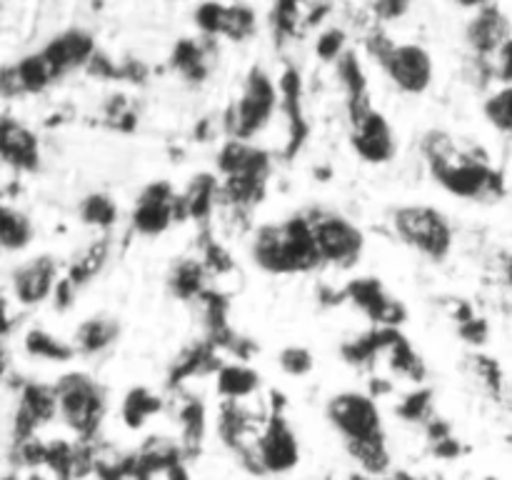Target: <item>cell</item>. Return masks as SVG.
<instances>
[{"label":"cell","instance_id":"obj_1","mask_svg":"<svg viewBox=\"0 0 512 480\" xmlns=\"http://www.w3.org/2000/svg\"><path fill=\"white\" fill-rule=\"evenodd\" d=\"M255 263L270 273H298L320 263L315 245L313 223L305 218H293L283 225H265L253 245Z\"/></svg>","mask_w":512,"mask_h":480},{"label":"cell","instance_id":"obj_2","mask_svg":"<svg viewBox=\"0 0 512 480\" xmlns=\"http://www.w3.org/2000/svg\"><path fill=\"white\" fill-rule=\"evenodd\" d=\"M55 395H58V410L65 423L80 435H90L98 428L103 418V390L88 375L70 373L55 383Z\"/></svg>","mask_w":512,"mask_h":480},{"label":"cell","instance_id":"obj_3","mask_svg":"<svg viewBox=\"0 0 512 480\" xmlns=\"http://www.w3.org/2000/svg\"><path fill=\"white\" fill-rule=\"evenodd\" d=\"M275 103H278V90H275L273 80L260 68L250 70L243 95H240L238 105L230 110V128H233L235 140H248L250 135L258 133L273 115Z\"/></svg>","mask_w":512,"mask_h":480},{"label":"cell","instance_id":"obj_4","mask_svg":"<svg viewBox=\"0 0 512 480\" xmlns=\"http://www.w3.org/2000/svg\"><path fill=\"white\" fill-rule=\"evenodd\" d=\"M395 228L403 235L405 243H410L420 253L430 255V258H445L450 243H453V235H450L443 215L433 208H425V205L398 210L395 213Z\"/></svg>","mask_w":512,"mask_h":480},{"label":"cell","instance_id":"obj_5","mask_svg":"<svg viewBox=\"0 0 512 480\" xmlns=\"http://www.w3.org/2000/svg\"><path fill=\"white\" fill-rule=\"evenodd\" d=\"M328 418L340 433L350 440H370L383 438L380 428V413L375 408L373 398L360 393L335 395L328 405Z\"/></svg>","mask_w":512,"mask_h":480},{"label":"cell","instance_id":"obj_6","mask_svg":"<svg viewBox=\"0 0 512 480\" xmlns=\"http://www.w3.org/2000/svg\"><path fill=\"white\" fill-rule=\"evenodd\" d=\"M350 113H353V145L365 160L370 163H385L395 155L393 133H390L388 123L378 110L370 108L365 103V95L353 98L350 103Z\"/></svg>","mask_w":512,"mask_h":480},{"label":"cell","instance_id":"obj_7","mask_svg":"<svg viewBox=\"0 0 512 480\" xmlns=\"http://www.w3.org/2000/svg\"><path fill=\"white\" fill-rule=\"evenodd\" d=\"M313 223L315 245L323 260L338 265H353L363 253V233L338 215H318Z\"/></svg>","mask_w":512,"mask_h":480},{"label":"cell","instance_id":"obj_8","mask_svg":"<svg viewBox=\"0 0 512 480\" xmlns=\"http://www.w3.org/2000/svg\"><path fill=\"white\" fill-rule=\"evenodd\" d=\"M383 68L405 93H423L433 78V63L430 55L420 45H395L383 60Z\"/></svg>","mask_w":512,"mask_h":480},{"label":"cell","instance_id":"obj_9","mask_svg":"<svg viewBox=\"0 0 512 480\" xmlns=\"http://www.w3.org/2000/svg\"><path fill=\"white\" fill-rule=\"evenodd\" d=\"M43 58L53 68L55 78L78 68V65H88L95 58L93 35L85 33V30H65L45 45Z\"/></svg>","mask_w":512,"mask_h":480},{"label":"cell","instance_id":"obj_10","mask_svg":"<svg viewBox=\"0 0 512 480\" xmlns=\"http://www.w3.org/2000/svg\"><path fill=\"white\" fill-rule=\"evenodd\" d=\"M255 455H258V463L265 470H273V473L290 470L298 463V440H295L293 430L283 423V418L273 415L268 430L260 438Z\"/></svg>","mask_w":512,"mask_h":480},{"label":"cell","instance_id":"obj_11","mask_svg":"<svg viewBox=\"0 0 512 480\" xmlns=\"http://www.w3.org/2000/svg\"><path fill=\"white\" fill-rule=\"evenodd\" d=\"M468 40L480 58L495 55L510 40V20L498 5H485L468 25Z\"/></svg>","mask_w":512,"mask_h":480},{"label":"cell","instance_id":"obj_12","mask_svg":"<svg viewBox=\"0 0 512 480\" xmlns=\"http://www.w3.org/2000/svg\"><path fill=\"white\" fill-rule=\"evenodd\" d=\"M55 273H58V265H55L50 255L33 258L25 265H20V268H15L13 290L20 303L33 305L48 298L50 290L55 288Z\"/></svg>","mask_w":512,"mask_h":480},{"label":"cell","instance_id":"obj_13","mask_svg":"<svg viewBox=\"0 0 512 480\" xmlns=\"http://www.w3.org/2000/svg\"><path fill=\"white\" fill-rule=\"evenodd\" d=\"M0 153L13 168L33 170L38 165V140L13 118H5L0 125Z\"/></svg>","mask_w":512,"mask_h":480},{"label":"cell","instance_id":"obj_14","mask_svg":"<svg viewBox=\"0 0 512 480\" xmlns=\"http://www.w3.org/2000/svg\"><path fill=\"white\" fill-rule=\"evenodd\" d=\"M218 165L228 178H235V175H258V178H263L265 170H268V155L248 145L245 140H230L223 153L218 155Z\"/></svg>","mask_w":512,"mask_h":480},{"label":"cell","instance_id":"obj_15","mask_svg":"<svg viewBox=\"0 0 512 480\" xmlns=\"http://www.w3.org/2000/svg\"><path fill=\"white\" fill-rule=\"evenodd\" d=\"M260 388V378L255 370L245 365H225L218 373V393L228 400L248 398Z\"/></svg>","mask_w":512,"mask_h":480},{"label":"cell","instance_id":"obj_16","mask_svg":"<svg viewBox=\"0 0 512 480\" xmlns=\"http://www.w3.org/2000/svg\"><path fill=\"white\" fill-rule=\"evenodd\" d=\"M18 410L28 415L35 425L48 423L55 413H60L55 388H45V385H25L23 400H20Z\"/></svg>","mask_w":512,"mask_h":480},{"label":"cell","instance_id":"obj_17","mask_svg":"<svg viewBox=\"0 0 512 480\" xmlns=\"http://www.w3.org/2000/svg\"><path fill=\"white\" fill-rule=\"evenodd\" d=\"M120 333V325L110 318H90L85 320L83 325L75 333V340H78V350L83 353H98V350L108 348Z\"/></svg>","mask_w":512,"mask_h":480},{"label":"cell","instance_id":"obj_18","mask_svg":"<svg viewBox=\"0 0 512 480\" xmlns=\"http://www.w3.org/2000/svg\"><path fill=\"white\" fill-rule=\"evenodd\" d=\"M15 78H18L20 93H38L43 90L50 80L55 78L53 68L48 65V60L43 58V53L28 55V58L20 60L18 65H13Z\"/></svg>","mask_w":512,"mask_h":480},{"label":"cell","instance_id":"obj_19","mask_svg":"<svg viewBox=\"0 0 512 480\" xmlns=\"http://www.w3.org/2000/svg\"><path fill=\"white\" fill-rule=\"evenodd\" d=\"M30 238H33V223L28 220V215L5 205L3 215H0V243H3V248L20 250L30 243Z\"/></svg>","mask_w":512,"mask_h":480},{"label":"cell","instance_id":"obj_20","mask_svg":"<svg viewBox=\"0 0 512 480\" xmlns=\"http://www.w3.org/2000/svg\"><path fill=\"white\" fill-rule=\"evenodd\" d=\"M25 350H28L30 355H35V358L60 360V363H65V360H70L75 355V348H70L63 340L53 338V335L45 333V330H30V333L25 335Z\"/></svg>","mask_w":512,"mask_h":480},{"label":"cell","instance_id":"obj_21","mask_svg":"<svg viewBox=\"0 0 512 480\" xmlns=\"http://www.w3.org/2000/svg\"><path fill=\"white\" fill-rule=\"evenodd\" d=\"M163 408L160 398L150 395L145 388H135L133 393H128L123 403V418L130 428H140L145 423V418Z\"/></svg>","mask_w":512,"mask_h":480},{"label":"cell","instance_id":"obj_22","mask_svg":"<svg viewBox=\"0 0 512 480\" xmlns=\"http://www.w3.org/2000/svg\"><path fill=\"white\" fill-rule=\"evenodd\" d=\"M348 450L355 455L358 463H363L365 470H370V473H383V470L388 468V453H385L383 438L350 440Z\"/></svg>","mask_w":512,"mask_h":480},{"label":"cell","instance_id":"obj_23","mask_svg":"<svg viewBox=\"0 0 512 480\" xmlns=\"http://www.w3.org/2000/svg\"><path fill=\"white\" fill-rule=\"evenodd\" d=\"M173 65L190 80L205 78V55L203 48L193 40H180L173 53Z\"/></svg>","mask_w":512,"mask_h":480},{"label":"cell","instance_id":"obj_24","mask_svg":"<svg viewBox=\"0 0 512 480\" xmlns=\"http://www.w3.org/2000/svg\"><path fill=\"white\" fill-rule=\"evenodd\" d=\"M170 285L180 298H195L203 288V265L195 263V260H183L170 275Z\"/></svg>","mask_w":512,"mask_h":480},{"label":"cell","instance_id":"obj_25","mask_svg":"<svg viewBox=\"0 0 512 480\" xmlns=\"http://www.w3.org/2000/svg\"><path fill=\"white\" fill-rule=\"evenodd\" d=\"M80 215L85 218V223L108 228V225H113L115 218H118V208H115V203L108 195H90V198L83 200Z\"/></svg>","mask_w":512,"mask_h":480},{"label":"cell","instance_id":"obj_26","mask_svg":"<svg viewBox=\"0 0 512 480\" xmlns=\"http://www.w3.org/2000/svg\"><path fill=\"white\" fill-rule=\"evenodd\" d=\"M255 30V13L248 5H230L225 8V23L223 33L233 40H243L253 35Z\"/></svg>","mask_w":512,"mask_h":480},{"label":"cell","instance_id":"obj_27","mask_svg":"<svg viewBox=\"0 0 512 480\" xmlns=\"http://www.w3.org/2000/svg\"><path fill=\"white\" fill-rule=\"evenodd\" d=\"M485 115H488V120L495 128L512 133V85H505L500 93H495L485 103Z\"/></svg>","mask_w":512,"mask_h":480},{"label":"cell","instance_id":"obj_28","mask_svg":"<svg viewBox=\"0 0 512 480\" xmlns=\"http://www.w3.org/2000/svg\"><path fill=\"white\" fill-rule=\"evenodd\" d=\"M103 260H105V243L93 245V248L83 255V260H78V263L73 265V270H70V283L80 285L88 278H93V275L100 270V265H103Z\"/></svg>","mask_w":512,"mask_h":480},{"label":"cell","instance_id":"obj_29","mask_svg":"<svg viewBox=\"0 0 512 480\" xmlns=\"http://www.w3.org/2000/svg\"><path fill=\"white\" fill-rule=\"evenodd\" d=\"M278 360H280V368L290 375H305L310 373V368H313V355H310L305 348H298V345L285 348Z\"/></svg>","mask_w":512,"mask_h":480},{"label":"cell","instance_id":"obj_30","mask_svg":"<svg viewBox=\"0 0 512 480\" xmlns=\"http://www.w3.org/2000/svg\"><path fill=\"white\" fill-rule=\"evenodd\" d=\"M195 20H198V25H200V28H203L208 35L223 33L225 5H215V3L200 5V8L195 10Z\"/></svg>","mask_w":512,"mask_h":480},{"label":"cell","instance_id":"obj_31","mask_svg":"<svg viewBox=\"0 0 512 480\" xmlns=\"http://www.w3.org/2000/svg\"><path fill=\"white\" fill-rule=\"evenodd\" d=\"M430 408V393L428 390H418V393L408 395L403 405H398V413L408 420H423Z\"/></svg>","mask_w":512,"mask_h":480},{"label":"cell","instance_id":"obj_32","mask_svg":"<svg viewBox=\"0 0 512 480\" xmlns=\"http://www.w3.org/2000/svg\"><path fill=\"white\" fill-rule=\"evenodd\" d=\"M345 43V33L343 30H325L318 40V55L325 60H335L343 50Z\"/></svg>","mask_w":512,"mask_h":480},{"label":"cell","instance_id":"obj_33","mask_svg":"<svg viewBox=\"0 0 512 480\" xmlns=\"http://www.w3.org/2000/svg\"><path fill=\"white\" fill-rule=\"evenodd\" d=\"M493 58H495L493 63L495 78H500V83L512 85V38L493 55Z\"/></svg>","mask_w":512,"mask_h":480},{"label":"cell","instance_id":"obj_34","mask_svg":"<svg viewBox=\"0 0 512 480\" xmlns=\"http://www.w3.org/2000/svg\"><path fill=\"white\" fill-rule=\"evenodd\" d=\"M375 8V13L380 15V18H398V15H403L405 10H408V5L405 3H378V5H373Z\"/></svg>","mask_w":512,"mask_h":480},{"label":"cell","instance_id":"obj_35","mask_svg":"<svg viewBox=\"0 0 512 480\" xmlns=\"http://www.w3.org/2000/svg\"><path fill=\"white\" fill-rule=\"evenodd\" d=\"M168 478H170V480H190V478H188V473H185V470H183V468H180V465H178V463H175V465H173V468H170Z\"/></svg>","mask_w":512,"mask_h":480},{"label":"cell","instance_id":"obj_36","mask_svg":"<svg viewBox=\"0 0 512 480\" xmlns=\"http://www.w3.org/2000/svg\"><path fill=\"white\" fill-rule=\"evenodd\" d=\"M3 480H18V478H13V475H5ZM30 480H43V478H30Z\"/></svg>","mask_w":512,"mask_h":480}]
</instances>
